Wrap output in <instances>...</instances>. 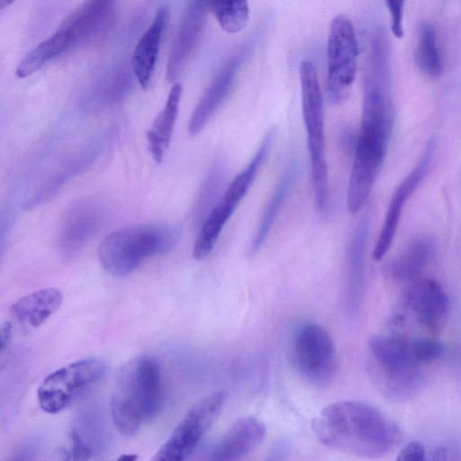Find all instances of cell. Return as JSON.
I'll return each mask as SVG.
<instances>
[{"label": "cell", "instance_id": "cb8c5ba5", "mask_svg": "<svg viewBox=\"0 0 461 461\" xmlns=\"http://www.w3.org/2000/svg\"><path fill=\"white\" fill-rule=\"evenodd\" d=\"M207 6L221 28L230 34L241 32L249 20V7L246 1H208Z\"/></svg>", "mask_w": 461, "mask_h": 461}, {"label": "cell", "instance_id": "7c38bea8", "mask_svg": "<svg viewBox=\"0 0 461 461\" xmlns=\"http://www.w3.org/2000/svg\"><path fill=\"white\" fill-rule=\"evenodd\" d=\"M403 303L417 322L429 331L438 332L445 326L449 300L436 280L424 278L414 282L406 291Z\"/></svg>", "mask_w": 461, "mask_h": 461}, {"label": "cell", "instance_id": "3957f363", "mask_svg": "<svg viewBox=\"0 0 461 461\" xmlns=\"http://www.w3.org/2000/svg\"><path fill=\"white\" fill-rule=\"evenodd\" d=\"M114 6V2L107 0L82 4L65 18L53 34L23 59L16 68V76L29 77L67 50L101 40L113 25Z\"/></svg>", "mask_w": 461, "mask_h": 461}, {"label": "cell", "instance_id": "1f68e13d", "mask_svg": "<svg viewBox=\"0 0 461 461\" xmlns=\"http://www.w3.org/2000/svg\"><path fill=\"white\" fill-rule=\"evenodd\" d=\"M137 459L138 456L136 454H123L116 461H137Z\"/></svg>", "mask_w": 461, "mask_h": 461}, {"label": "cell", "instance_id": "e0dca14e", "mask_svg": "<svg viewBox=\"0 0 461 461\" xmlns=\"http://www.w3.org/2000/svg\"><path fill=\"white\" fill-rule=\"evenodd\" d=\"M369 230V218L364 217L355 229L347 249V308L351 314L358 311L363 298Z\"/></svg>", "mask_w": 461, "mask_h": 461}, {"label": "cell", "instance_id": "5b68a950", "mask_svg": "<svg viewBox=\"0 0 461 461\" xmlns=\"http://www.w3.org/2000/svg\"><path fill=\"white\" fill-rule=\"evenodd\" d=\"M299 77L315 206L322 212L327 207L329 193L323 99L317 71L312 61L304 59L300 63Z\"/></svg>", "mask_w": 461, "mask_h": 461}, {"label": "cell", "instance_id": "2e32d148", "mask_svg": "<svg viewBox=\"0 0 461 461\" xmlns=\"http://www.w3.org/2000/svg\"><path fill=\"white\" fill-rule=\"evenodd\" d=\"M169 18L168 7H159L156 11L151 23L134 48L131 69L142 89H147L150 84L163 33L168 24Z\"/></svg>", "mask_w": 461, "mask_h": 461}, {"label": "cell", "instance_id": "836d02e7", "mask_svg": "<svg viewBox=\"0 0 461 461\" xmlns=\"http://www.w3.org/2000/svg\"><path fill=\"white\" fill-rule=\"evenodd\" d=\"M12 1H6V0H0V9H3L5 6L11 4Z\"/></svg>", "mask_w": 461, "mask_h": 461}, {"label": "cell", "instance_id": "9a60e30c", "mask_svg": "<svg viewBox=\"0 0 461 461\" xmlns=\"http://www.w3.org/2000/svg\"><path fill=\"white\" fill-rule=\"evenodd\" d=\"M102 221L101 212L93 204L81 203L65 216L59 233V248L65 258L77 255L95 235Z\"/></svg>", "mask_w": 461, "mask_h": 461}, {"label": "cell", "instance_id": "5bb4252c", "mask_svg": "<svg viewBox=\"0 0 461 461\" xmlns=\"http://www.w3.org/2000/svg\"><path fill=\"white\" fill-rule=\"evenodd\" d=\"M266 436L264 423L251 416L237 420L210 450L205 461H240Z\"/></svg>", "mask_w": 461, "mask_h": 461}, {"label": "cell", "instance_id": "8992f818", "mask_svg": "<svg viewBox=\"0 0 461 461\" xmlns=\"http://www.w3.org/2000/svg\"><path fill=\"white\" fill-rule=\"evenodd\" d=\"M368 347L382 389L391 397L410 396L418 385L420 366L413 355L411 339L374 335Z\"/></svg>", "mask_w": 461, "mask_h": 461}, {"label": "cell", "instance_id": "ac0fdd59", "mask_svg": "<svg viewBox=\"0 0 461 461\" xmlns=\"http://www.w3.org/2000/svg\"><path fill=\"white\" fill-rule=\"evenodd\" d=\"M63 301L62 293L56 288H44L17 300L10 309L12 318L26 330L40 327Z\"/></svg>", "mask_w": 461, "mask_h": 461}, {"label": "cell", "instance_id": "603a6c76", "mask_svg": "<svg viewBox=\"0 0 461 461\" xmlns=\"http://www.w3.org/2000/svg\"><path fill=\"white\" fill-rule=\"evenodd\" d=\"M234 211L217 202L207 216L203 220L198 235L193 247V258L204 259L213 249L220 234Z\"/></svg>", "mask_w": 461, "mask_h": 461}, {"label": "cell", "instance_id": "f1b7e54d", "mask_svg": "<svg viewBox=\"0 0 461 461\" xmlns=\"http://www.w3.org/2000/svg\"><path fill=\"white\" fill-rule=\"evenodd\" d=\"M395 461H425L424 448L418 441L409 442L399 453Z\"/></svg>", "mask_w": 461, "mask_h": 461}, {"label": "cell", "instance_id": "4dcf8cb0", "mask_svg": "<svg viewBox=\"0 0 461 461\" xmlns=\"http://www.w3.org/2000/svg\"><path fill=\"white\" fill-rule=\"evenodd\" d=\"M429 461H447L446 448L444 447H438L431 454Z\"/></svg>", "mask_w": 461, "mask_h": 461}, {"label": "cell", "instance_id": "4fadbf2b", "mask_svg": "<svg viewBox=\"0 0 461 461\" xmlns=\"http://www.w3.org/2000/svg\"><path fill=\"white\" fill-rule=\"evenodd\" d=\"M434 149L435 143L433 140H430L427 144L420 161L417 163L413 170L399 185L393 194L384 223L374 248L373 258L375 260H381L390 249L397 230L402 208L427 174L433 157Z\"/></svg>", "mask_w": 461, "mask_h": 461}, {"label": "cell", "instance_id": "44dd1931", "mask_svg": "<svg viewBox=\"0 0 461 461\" xmlns=\"http://www.w3.org/2000/svg\"><path fill=\"white\" fill-rule=\"evenodd\" d=\"M433 250V244L427 238L411 241L391 263V276L397 281L414 279L430 261Z\"/></svg>", "mask_w": 461, "mask_h": 461}, {"label": "cell", "instance_id": "6da1fadb", "mask_svg": "<svg viewBox=\"0 0 461 461\" xmlns=\"http://www.w3.org/2000/svg\"><path fill=\"white\" fill-rule=\"evenodd\" d=\"M321 443L365 458L390 452L401 440L397 424L375 407L358 401H339L326 406L312 420Z\"/></svg>", "mask_w": 461, "mask_h": 461}, {"label": "cell", "instance_id": "4316f807", "mask_svg": "<svg viewBox=\"0 0 461 461\" xmlns=\"http://www.w3.org/2000/svg\"><path fill=\"white\" fill-rule=\"evenodd\" d=\"M92 454L90 445L77 431L70 433V445L65 450L61 461H87Z\"/></svg>", "mask_w": 461, "mask_h": 461}, {"label": "cell", "instance_id": "484cf974", "mask_svg": "<svg viewBox=\"0 0 461 461\" xmlns=\"http://www.w3.org/2000/svg\"><path fill=\"white\" fill-rule=\"evenodd\" d=\"M413 355L420 365L438 359L444 352L443 344L431 338H415L411 339Z\"/></svg>", "mask_w": 461, "mask_h": 461}, {"label": "cell", "instance_id": "277c9868", "mask_svg": "<svg viewBox=\"0 0 461 461\" xmlns=\"http://www.w3.org/2000/svg\"><path fill=\"white\" fill-rule=\"evenodd\" d=\"M178 235L175 227L167 224L138 225L113 230L98 246L99 262L109 274L125 276L145 259L171 250Z\"/></svg>", "mask_w": 461, "mask_h": 461}, {"label": "cell", "instance_id": "ffe728a7", "mask_svg": "<svg viewBox=\"0 0 461 461\" xmlns=\"http://www.w3.org/2000/svg\"><path fill=\"white\" fill-rule=\"evenodd\" d=\"M275 137V131L270 130L262 140L257 152L252 157L246 167L240 171L230 183L221 199L220 200L228 207L235 211L241 200L248 193L254 182L261 166L266 160Z\"/></svg>", "mask_w": 461, "mask_h": 461}, {"label": "cell", "instance_id": "9c48e42d", "mask_svg": "<svg viewBox=\"0 0 461 461\" xmlns=\"http://www.w3.org/2000/svg\"><path fill=\"white\" fill-rule=\"evenodd\" d=\"M292 358L299 374L315 385H327L335 377L338 357L334 341L317 323L303 324L296 330Z\"/></svg>", "mask_w": 461, "mask_h": 461}, {"label": "cell", "instance_id": "7402d4cb", "mask_svg": "<svg viewBox=\"0 0 461 461\" xmlns=\"http://www.w3.org/2000/svg\"><path fill=\"white\" fill-rule=\"evenodd\" d=\"M297 174L298 165L292 162L280 178L268 203L265 208L264 213L258 223V230L252 239L251 251L253 253H256L260 249L267 238L268 232L295 182Z\"/></svg>", "mask_w": 461, "mask_h": 461}, {"label": "cell", "instance_id": "d4e9b609", "mask_svg": "<svg viewBox=\"0 0 461 461\" xmlns=\"http://www.w3.org/2000/svg\"><path fill=\"white\" fill-rule=\"evenodd\" d=\"M419 68L429 77H438L442 69V60L438 44L437 32L430 23H423L416 49Z\"/></svg>", "mask_w": 461, "mask_h": 461}, {"label": "cell", "instance_id": "f546056e", "mask_svg": "<svg viewBox=\"0 0 461 461\" xmlns=\"http://www.w3.org/2000/svg\"><path fill=\"white\" fill-rule=\"evenodd\" d=\"M13 339V326L11 322L6 321L2 324L0 329V349L3 352L11 344Z\"/></svg>", "mask_w": 461, "mask_h": 461}, {"label": "cell", "instance_id": "8fae6325", "mask_svg": "<svg viewBox=\"0 0 461 461\" xmlns=\"http://www.w3.org/2000/svg\"><path fill=\"white\" fill-rule=\"evenodd\" d=\"M207 2L190 1L181 16L167 63V79L179 77L195 50L206 24Z\"/></svg>", "mask_w": 461, "mask_h": 461}, {"label": "cell", "instance_id": "ba28073f", "mask_svg": "<svg viewBox=\"0 0 461 461\" xmlns=\"http://www.w3.org/2000/svg\"><path fill=\"white\" fill-rule=\"evenodd\" d=\"M105 370L104 362L95 357L77 360L55 370L38 388L41 409L50 414L62 411L77 396L97 382Z\"/></svg>", "mask_w": 461, "mask_h": 461}, {"label": "cell", "instance_id": "d6a6232c", "mask_svg": "<svg viewBox=\"0 0 461 461\" xmlns=\"http://www.w3.org/2000/svg\"><path fill=\"white\" fill-rule=\"evenodd\" d=\"M279 454L280 453H275V455L271 456V457H269L266 461H278L279 460Z\"/></svg>", "mask_w": 461, "mask_h": 461}, {"label": "cell", "instance_id": "52a82bcc", "mask_svg": "<svg viewBox=\"0 0 461 461\" xmlns=\"http://www.w3.org/2000/svg\"><path fill=\"white\" fill-rule=\"evenodd\" d=\"M358 43L354 25L345 14L333 17L327 42L328 88L334 104L348 95L356 78Z\"/></svg>", "mask_w": 461, "mask_h": 461}, {"label": "cell", "instance_id": "30bf717a", "mask_svg": "<svg viewBox=\"0 0 461 461\" xmlns=\"http://www.w3.org/2000/svg\"><path fill=\"white\" fill-rule=\"evenodd\" d=\"M254 43L253 40L244 42L226 59L213 77L192 113L188 123L191 136L197 135L221 106Z\"/></svg>", "mask_w": 461, "mask_h": 461}, {"label": "cell", "instance_id": "83f0119b", "mask_svg": "<svg viewBox=\"0 0 461 461\" xmlns=\"http://www.w3.org/2000/svg\"><path fill=\"white\" fill-rule=\"evenodd\" d=\"M385 4L391 14L392 32L395 37L402 38L403 36L402 10L404 3L401 0H388Z\"/></svg>", "mask_w": 461, "mask_h": 461}, {"label": "cell", "instance_id": "d6986e66", "mask_svg": "<svg viewBox=\"0 0 461 461\" xmlns=\"http://www.w3.org/2000/svg\"><path fill=\"white\" fill-rule=\"evenodd\" d=\"M181 96L182 85L180 83H175L169 91L163 109L147 131L149 150L157 164L162 161L170 143L179 111Z\"/></svg>", "mask_w": 461, "mask_h": 461}, {"label": "cell", "instance_id": "7a4b0ae2", "mask_svg": "<svg viewBox=\"0 0 461 461\" xmlns=\"http://www.w3.org/2000/svg\"><path fill=\"white\" fill-rule=\"evenodd\" d=\"M161 374L152 357L129 361L119 371L110 402L111 418L117 430L135 435L159 411Z\"/></svg>", "mask_w": 461, "mask_h": 461}]
</instances>
